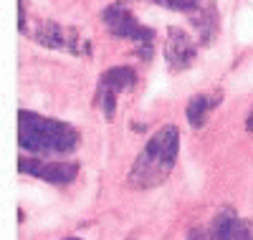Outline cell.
<instances>
[{
	"label": "cell",
	"instance_id": "cell-1",
	"mask_svg": "<svg viewBox=\"0 0 253 240\" xmlns=\"http://www.w3.org/2000/svg\"><path fill=\"white\" fill-rule=\"evenodd\" d=\"M79 129L63 119L36 114L31 109L18 112V144L36 157H63L79 147Z\"/></svg>",
	"mask_w": 253,
	"mask_h": 240
},
{
	"label": "cell",
	"instance_id": "cell-2",
	"mask_svg": "<svg viewBox=\"0 0 253 240\" xmlns=\"http://www.w3.org/2000/svg\"><path fill=\"white\" fill-rule=\"evenodd\" d=\"M180 155V129L175 124H162L157 132L144 142L129 169V187L134 190H155L172 174Z\"/></svg>",
	"mask_w": 253,
	"mask_h": 240
},
{
	"label": "cell",
	"instance_id": "cell-3",
	"mask_svg": "<svg viewBox=\"0 0 253 240\" xmlns=\"http://www.w3.org/2000/svg\"><path fill=\"white\" fill-rule=\"evenodd\" d=\"M101 23L114 38L129 40L134 53L150 63L155 56V46H157V36L150 26H142L139 18L134 15L132 5L126 0H114L107 8L101 10Z\"/></svg>",
	"mask_w": 253,
	"mask_h": 240
},
{
	"label": "cell",
	"instance_id": "cell-4",
	"mask_svg": "<svg viewBox=\"0 0 253 240\" xmlns=\"http://www.w3.org/2000/svg\"><path fill=\"white\" fill-rule=\"evenodd\" d=\"M28 36L43 48L51 51H61V53H69V56H91V40L86 36H81L74 26H63L58 20H41L36 23Z\"/></svg>",
	"mask_w": 253,
	"mask_h": 240
},
{
	"label": "cell",
	"instance_id": "cell-5",
	"mask_svg": "<svg viewBox=\"0 0 253 240\" xmlns=\"http://www.w3.org/2000/svg\"><path fill=\"white\" fill-rule=\"evenodd\" d=\"M137 86V71L132 66H112L99 76L96 86V106L101 109V117L112 121L117 117V99L124 91H132Z\"/></svg>",
	"mask_w": 253,
	"mask_h": 240
},
{
	"label": "cell",
	"instance_id": "cell-6",
	"mask_svg": "<svg viewBox=\"0 0 253 240\" xmlns=\"http://www.w3.org/2000/svg\"><path fill=\"white\" fill-rule=\"evenodd\" d=\"M18 172L31 174V177H36L41 182H48V185H56V187H66L79 177V162L28 155V157L18 160Z\"/></svg>",
	"mask_w": 253,
	"mask_h": 240
},
{
	"label": "cell",
	"instance_id": "cell-7",
	"mask_svg": "<svg viewBox=\"0 0 253 240\" xmlns=\"http://www.w3.org/2000/svg\"><path fill=\"white\" fill-rule=\"evenodd\" d=\"M200 51L198 38H193L185 28L170 26L167 28V43H165V66L170 74H182L195 63Z\"/></svg>",
	"mask_w": 253,
	"mask_h": 240
},
{
	"label": "cell",
	"instance_id": "cell-8",
	"mask_svg": "<svg viewBox=\"0 0 253 240\" xmlns=\"http://www.w3.org/2000/svg\"><path fill=\"white\" fill-rule=\"evenodd\" d=\"M187 18H190V26H193L195 38H198L200 46L215 43L218 31H220V13H218L215 0H203V5L193 15H187Z\"/></svg>",
	"mask_w": 253,
	"mask_h": 240
},
{
	"label": "cell",
	"instance_id": "cell-9",
	"mask_svg": "<svg viewBox=\"0 0 253 240\" xmlns=\"http://www.w3.org/2000/svg\"><path fill=\"white\" fill-rule=\"evenodd\" d=\"M213 240H253V220L238 217L233 210H220L210 225Z\"/></svg>",
	"mask_w": 253,
	"mask_h": 240
},
{
	"label": "cell",
	"instance_id": "cell-10",
	"mask_svg": "<svg viewBox=\"0 0 253 240\" xmlns=\"http://www.w3.org/2000/svg\"><path fill=\"white\" fill-rule=\"evenodd\" d=\"M220 101H223V91H220V89H218V91L195 94L193 99L187 101V106H185V119H187V124L193 126V129H200V126L208 121V117L220 106Z\"/></svg>",
	"mask_w": 253,
	"mask_h": 240
},
{
	"label": "cell",
	"instance_id": "cell-11",
	"mask_svg": "<svg viewBox=\"0 0 253 240\" xmlns=\"http://www.w3.org/2000/svg\"><path fill=\"white\" fill-rule=\"evenodd\" d=\"M150 3L167 8V10H175V13H182V15H193L203 5V0H150Z\"/></svg>",
	"mask_w": 253,
	"mask_h": 240
},
{
	"label": "cell",
	"instance_id": "cell-12",
	"mask_svg": "<svg viewBox=\"0 0 253 240\" xmlns=\"http://www.w3.org/2000/svg\"><path fill=\"white\" fill-rule=\"evenodd\" d=\"M187 240H213V233H210V228H195L190 230Z\"/></svg>",
	"mask_w": 253,
	"mask_h": 240
},
{
	"label": "cell",
	"instance_id": "cell-13",
	"mask_svg": "<svg viewBox=\"0 0 253 240\" xmlns=\"http://www.w3.org/2000/svg\"><path fill=\"white\" fill-rule=\"evenodd\" d=\"M26 3L23 0H18V31L20 33H28V26H26Z\"/></svg>",
	"mask_w": 253,
	"mask_h": 240
},
{
	"label": "cell",
	"instance_id": "cell-14",
	"mask_svg": "<svg viewBox=\"0 0 253 240\" xmlns=\"http://www.w3.org/2000/svg\"><path fill=\"white\" fill-rule=\"evenodd\" d=\"M246 129H248V132H253V112L246 117Z\"/></svg>",
	"mask_w": 253,
	"mask_h": 240
},
{
	"label": "cell",
	"instance_id": "cell-15",
	"mask_svg": "<svg viewBox=\"0 0 253 240\" xmlns=\"http://www.w3.org/2000/svg\"><path fill=\"white\" fill-rule=\"evenodd\" d=\"M63 240H81V238H76V235H71V238H63Z\"/></svg>",
	"mask_w": 253,
	"mask_h": 240
}]
</instances>
